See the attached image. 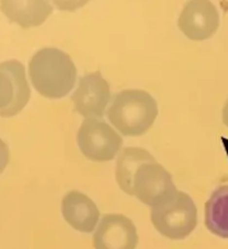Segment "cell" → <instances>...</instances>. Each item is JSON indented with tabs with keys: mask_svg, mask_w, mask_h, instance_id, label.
I'll list each match as a JSON object with an SVG mask.
<instances>
[{
	"mask_svg": "<svg viewBox=\"0 0 228 249\" xmlns=\"http://www.w3.org/2000/svg\"><path fill=\"white\" fill-rule=\"evenodd\" d=\"M62 216L75 231L90 234L99 224L100 212L95 203L86 194L71 191L63 197Z\"/></svg>",
	"mask_w": 228,
	"mask_h": 249,
	"instance_id": "obj_10",
	"label": "cell"
},
{
	"mask_svg": "<svg viewBox=\"0 0 228 249\" xmlns=\"http://www.w3.org/2000/svg\"><path fill=\"white\" fill-rule=\"evenodd\" d=\"M151 220L159 234L172 240L190 236L197 225V208L189 194L178 195L163 206L151 210Z\"/></svg>",
	"mask_w": 228,
	"mask_h": 249,
	"instance_id": "obj_3",
	"label": "cell"
},
{
	"mask_svg": "<svg viewBox=\"0 0 228 249\" xmlns=\"http://www.w3.org/2000/svg\"><path fill=\"white\" fill-rule=\"evenodd\" d=\"M9 148H8L7 144L0 139V174L5 171L8 163H9Z\"/></svg>",
	"mask_w": 228,
	"mask_h": 249,
	"instance_id": "obj_15",
	"label": "cell"
},
{
	"mask_svg": "<svg viewBox=\"0 0 228 249\" xmlns=\"http://www.w3.org/2000/svg\"><path fill=\"white\" fill-rule=\"evenodd\" d=\"M0 10L23 29L41 26L53 14L49 0H0Z\"/></svg>",
	"mask_w": 228,
	"mask_h": 249,
	"instance_id": "obj_11",
	"label": "cell"
},
{
	"mask_svg": "<svg viewBox=\"0 0 228 249\" xmlns=\"http://www.w3.org/2000/svg\"><path fill=\"white\" fill-rule=\"evenodd\" d=\"M158 113L153 96L144 90H124L114 95L106 116L120 133L137 138L145 134Z\"/></svg>",
	"mask_w": 228,
	"mask_h": 249,
	"instance_id": "obj_2",
	"label": "cell"
},
{
	"mask_svg": "<svg viewBox=\"0 0 228 249\" xmlns=\"http://www.w3.org/2000/svg\"><path fill=\"white\" fill-rule=\"evenodd\" d=\"M77 141L82 154L93 162L113 160L123 144L121 135L99 118H88L83 121Z\"/></svg>",
	"mask_w": 228,
	"mask_h": 249,
	"instance_id": "obj_5",
	"label": "cell"
},
{
	"mask_svg": "<svg viewBox=\"0 0 228 249\" xmlns=\"http://www.w3.org/2000/svg\"><path fill=\"white\" fill-rule=\"evenodd\" d=\"M29 75L39 94L48 99H62L74 88L77 68L65 51L45 48L31 58Z\"/></svg>",
	"mask_w": 228,
	"mask_h": 249,
	"instance_id": "obj_1",
	"label": "cell"
},
{
	"mask_svg": "<svg viewBox=\"0 0 228 249\" xmlns=\"http://www.w3.org/2000/svg\"><path fill=\"white\" fill-rule=\"evenodd\" d=\"M218 27V10L210 0H189L178 18V28L194 41L213 37Z\"/></svg>",
	"mask_w": 228,
	"mask_h": 249,
	"instance_id": "obj_7",
	"label": "cell"
},
{
	"mask_svg": "<svg viewBox=\"0 0 228 249\" xmlns=\"http://www.w3.org/2000/svg\"><path fill=\"white\" fill-rule=\"evenodd\" d=\"M53 5L61 11H75L85 7L90 0H51Z\"/></svg>",
	"mask_w": 228,
	"mask_h": 249,
	"instance_id": "obj_14",
	"label": "cell"
},
{
	"mask_svg": "<svg viewBox=\"0 0 228 249\" xmlns=\"http://www.w3.org/2000/svg\"><path fill=\"white\" fill-rule=\"evenodd\" d=\"M138 244L137 227L122 214L105 215L93 236L94 249H135Z\"/></svg>",
	"mask_w": 228,
	"mask_h": 249,
	"instance_id": "obj_9",
	"label": "cell"
},
{
	"mask_svg": "<svg viewBox=\"0 0 228 249\" xmlns=\"http://www.w3.org/2000/svg\"><path fill=\"white\" fill-rule=\"evenodd\" d=\"M172 175L157 160L139 167L133 180V196L151 208L163 206L178 195Z\"/></svg>",
	"mask_w": 228,
	"mask_h": 249,
	"instance_id": "obj_4",
	"label": "cell"
},
{
	"mask_svg": "<svg viewBox=\"0 0 228 249\" xmlns=\"http://www.w3.org/2000/svg\"><path fill=\"white\" fill-rule=\"evenodd\" d=\"M224 122L228 125V102L225 106V109H224Z\"/></svg>",
	"mask_w": 228,
	"mask_h": 249,
	"instance_id": "obj_16",
	"label": "cell"
},
{
	"mask_svg": "<svg viewBox=\"0 0 228 249\" xmlns=\"http://www.w3.org/2000/svg\"><path fill=\"white\" fill-rule=\"evenodd\" d=\"M205 225L211 234L228 239V185L219 186L206 202Z\"/></svg>",
	"mask_w": 228,
	"mask_h": 249,
	"instance_id": "obj_13",
	"label": "cell"
},
{
	"mask_svg": "<svg viewBox=\"0 0 228 249\" xmlns=\"http://www.w3.org/2000/svg\"><path fill=\"white\" fill-rule=\"evenodd\" d=\"M74 110L86 118L102 119L110 101V87L99 71L80 78L71 96Z\"/></svg>",
	"mask_w": 228,
	"mask_h": 249,
	"instance_id": "obj_8",
	"label": "cell"
},
{
	"mask_svg": "<svg viewBox=\"0 0 228 249\" xmlns=\"http://www.w3.org/2000/svg\"><path fill=\"white\" fill-rule=\"evenodd\" d=\"M155 159L150 152L141 147H125L120 153L115 165V178L121 190L133 196V180L139 167Z\"/></svg>",
	"mask_w": 228,
	"mask_h": 249,
	"instance_id": "obj_12",
	"label": "cell"
},
{
	"mask_svg": "<svg viewBox=\"0 0 228 249\" xmlns=\"http://www.w3.org/2000/svg\"><path fill=\"white\" fill-rule=\"evenodd\" d=\"M31 92L26 79L25 67L18 60L0 63V114L11 118L29 102Z\"/></svg>",
	"mask_w": 228,
	"mask_h": 249,
	"instance_id": "obj_6",
	"label": "cell"
}]
</instances>
